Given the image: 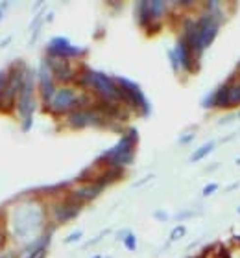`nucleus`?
<instances>
[{
    "mask_svg": "<svg viewBox=\"0 0 240 258\" xmlns=\"http://www.w3.org/2000/svg\"><path fill=\"white\" fill-rule=\"evenodd\" d=\"M80 85L83 87H90L92 91H96L102 96V102H109V103H119L122 102V92L120 87L111 77H107L102 72H94V70L83 67V72L80 76Z\"/></svg>",
    "mask_w": 240,
    "mask_h": 258,
    "instance_id": "1",
    "label": "nucleus"
},
{
    "mask_svg": "<svg viewBox=\"0 0 240 258\" xmlns=\"http://www.w3.org/2000/svg\"><path fill=\"white\" fill-rule=\"evenodd\" d=\"M139 142V133L137 129H129L124 137L120 138V142L109 152H105L98 162L100 164H107V166H124V164H131L133 162V155H135V146Z\"/></svg>",
    "mask_w": 240,
    "mask_h": 258,
    "instance_id": "2",
    "label": "nucleus"
},
{
    "mask_svg": "<svg viewBox=\"0 0 240 258\" xmlns=\"http://www.w3.org/2000/svg\"><path fill=\"white\" fill-rule=\"evenodd\" d=\"M89 96H78L72 89H61V91L56 92V96L52 98V102L46 105L48 111L52 113H72V111H78V109H83V105L89 103Z\"/></svg>",
    "mask_w": 240,
    "mask_h": 258,
    "instance_id": "3",
    "label": "nucleus"
},
{
    "mask_svg": "<svg viewBox=\"0 0 240 258\" xmlns=\"http://www.w3.org/2000/svg\"><path fill=\"white\" fill-rule=\"evenodd\" d=\"M115 81H117V85L120 87L122 102H126L129 107H133L137 111H141L144 116L150 114V103H148V100L144 98V94L139 85L133 83L131 79H126V77H117Z\"/></svg>",
    "mask_w": 240,
    "mask_h": 258,
    "instance_id": "4",
    "label": "nucleus"
},
{
    "mask_svg": "<svg viewBox=\"0 0 240 258\" xmlns=\"http://www.w3.org/2000/svg\"><path fill=\"white\" fill-rule=\"evenodd\" d=\"M17 109H19V116H21L23 120L31 118V114L35 111V102H33V76H31L30 70H26V74H24L23 89H21L19 98H17Z\"/></svg>",
    "mask_w": 240,
    "mask_h": 258,
    "instance_id": "5",
    "label": "nucleus"
},
{
    "mask_svg": "<svg viewBox=\"0 0 240 258\" xmlns=\"http://www.w3.org/2000/svg\"><path fill=\"white\" fill-rule=\"evenodd\" d=\"M46 50L50 53V57H56V59H68V57H78V55H82L85 50L82 48H78V46H72L68 43V39L65 37H54L48 46H46Z\"/></svg>",
    "mask_w": 240,
    "mask_h": 258,
    "instance_id": "6",
    "label": "nucleus"
},
{
    "mask_svg": "<svg viewBox=\"0 0 240 258\" xmlns=\"http://www.w3.org/2000/svg\"><path fill=\"white\" fill-rule=\"evenodd\" d=\"M80 208H82V201L80 199H76L72 194H70V199H67L65 203H61L54 208V216H56V221L58 223H65V221L72 220L76 214L80 212Z\"/></svg>",
    "mask_w": 240,
    "mask_h": 258,
    "instance_id": "7",
    "label": "nucleus"
},
{
    "mask_svg": "<svg viewBox=\"0 0 240 258\" xmlns=\"http://www.w3.org/2000/svg\"><path fill=\"white\" fill-rule=\"evenodd\" d=\"M39 83H41V96H43L45 103L48 105L54 96H56V87H54V79L50 76L48 63H43L41 69H39Z\"/></svg>",
    "mask_w": 240,
    "mask_h": 258,
    "instance_id": "8",
    "label": "nucleus"
},
{
    "mask_svg": "<svg viewBox=\"0 0 240 258\" xmlns=\"http://www.w3.org/2000/svg\"><path fill=\"white\" fill-rule=\"evenodd\" d=\"M48 65H50V70L54 72V76L56 79H60V81H70L72 77H74V69L68 65L67 59H56V57H50V59L46 61Z\"/></svg>",
    "mask_w": 240,
    "mask_h": 258,
    "instance_id": "9",
    "label": "nucleus"
},
{
    "mask_svg": "<svg viewBox=\"0 0 240 258\" xmlns=\"http://www.w3.org/2000/svg\"><path fill=\"white\" fill-rule=\"evenodd\" d=\"M176 55H178V59H180V65L183 67L185 70H190V72H196V69H198V59L194 57V53L190 52V48H188L183 41H180L178 43V46H176Z\"/></svg>",
    "mask_w": 240,
    "mask_h": 258,
    "instance_id": "10",
    "label": "nucleus"
},
{
    "mask_svg": "<svg viewBox=\"0 0 240 258\" xmlns=\"http://www.w3.org/2000/svg\"><path fill=\"white\" fill-rule=\"evenodd\" d=\"M102 186H98V184H87V186H80V188H76L74 192H72V196H74L76 199H80L82 203H85V201H90V199H94L102 192Z\"/></svg>",
    "mask_w": 240,
    "mask_h": 258,
    "instance_id": "11",
    "label": "nucleus"
},
{
    "mask_svg": "<svg viewBox=\"0 0 240 258\" xmlns=\"http://www.w3.org/2000/svg\"><path fill=\"white\" fill-rule=\"evenodd\" d=\"M210 100H212V105L220 107V109H225V107H231L229 105V83L220 87L214 94H210Z\"/></svg>",
    "mask_w": 240,
    "mask_h": 258,
    "instance_id": "12",
    "label": "nucleus"
},
{
    "mask_svg": "<svg viewBox=\"0 0 240 258\" xmlns=\"http://www.w3.org/2000/svg\"><path fill=\"white\" fill-rule=\"evenodd\" d=\"M137 8H139V24L141 26H148V24H151L153 21H151V13H150V2H139L137 4Z\"/></svg>",
    "mask_w": 240,
    "mask_h": 258,
    "instance_id": "13",
    "label": "nucleus"
},
{
    "mask_svg": "<svg viewBox=\"0 0 240 258\" xmlns=\"http://www.w3.org/2000/svg\"><path fill=\"white\" fill-rule=\"evenodd\" d=\"M150 13H151V21H157L159 17L165 13V2H163V0H153V2H150Z\"/></svg>",
    "mask_w": 240,
    "mask_h": 258,
    "instance_id": "14",
    "label": "nucleus"
},
{
    "mask_svg": "<svg viewBox=\"0 0 240 258\" xmlns=\"http://www.w3.org/2000/svg\"><path fill=\"white\" fill-rule=\"evenodd\" d=\"M214 150V142H207L205 146H202V148H198L194 153H192V157H190V160L192 162H196V160H200V159H203L205 155H209L210 152Z\"/></svg>",
    "mask_w": 240,
    "mask_h": 258,
    "instance_id": "15",
    "label": "nucleus"
},
{
    "mask_svg": "<svg viewBox=\"0 0 240 258\" xmlns=\"http://www.w3.org/2000/svg\"><path fill=\"white\" fill-rule=\"evenodd\" d=\"M240 103V83H229V105H239Z\"/></svg>",
    "mask_w": 240,
    "mask_h": 258,
    "instance_id": "16",
    "label": "nucleus"
},
{
    "mask_svg": "<svg viewBox=\"0 0 240 258\" xmlns=\"http://www.w3.org/2000/svg\"><path fill=\"white\" fill-rule=\"evenodd\" d=\"M124 243H126V247H128L129 251H135L137 240H135V236L131 234V232H128V236H126V240H124Z\"/></svg>",
    "mask_w": 240,
    "mask_h": 258,
    "instance_id": "17",
    "label": "nucleus"
},
{
    "mask_svg": "<svg viewBox=\"0 0 240 258\" xmlns=\"http://www.w3.org/2000/svg\"><path fill=\"white\" fill-rule=\"evenodd\" d=\"M6 81H8V74L4 70H0V98L4 94V89H6Z\"/></svg>",
    "mask_w": 240,
    "mask_h": 258,
    "instance_id": "18",
    "label": "nucleus"
},
{
    "mask_svg": "<svg viewBox=\"0 0 240 258\" xmlns=\"http://www.w3.org/2000/svg\"><path fill=\"white\" fill-rule=\"evenodd\" d=\"M168 57H170V63H172V69L174 70H180V59H178V55H176V52H168Z\"/></svg>",
    "mask_w": 240,
    "mask_h": 258,
    "instance_id": "19",
    "label": "nucleus"
},
{
    "mask_svg": "<svg viewBox=\"0 0 240 258\" xmlns=\"http://www.w3.org/2000/svg\"><path fill=\"white\" fill-rule=\"evenodd\" d=\"M183 234H185V229L178 227V229H174V232H172V236H170V238H172V240H178V238H181Z\"/></svg>",
    "mask_w": 240,
    "mask_h": 258,
    "instance_id": "20",
    "label": "nucleus"
},
{
    "mask_svg": "<svg viewBox=\"0 0 240 258\" xmlns=\"http://www.w3.org/2000/svg\"><path fill=\"white\" fill-rule=\"evenodd\" d=\"M216 190H218V184H209L207 188L203 190V196H210V194H212V192H216Z\"/></svg>",
    "mask_w": 240,
    "mask_h": 258,
    "instance_id": "21",
    "label": "nucleus"
},
{
    "mask_svg": "<svg viewBox=\"0 0 240 258\" xmlns=\"http://www.w3.org/2000/svg\"><path fill=\"white\" fill-rule=\"evenodd\" d=\"M45 255H46L45 251H37V253H31L28 258H45Z\"/></svg>",
    "mask_w": 240,
    "mask_h": 258,
    "instance_id": "22",
    "label": "nucleus"
},
{
    "mask_svg": "<svg viewBox=\"0 0 240 258\" xmlns=\"http://www.w3.org/2000/svg\"><path fill=\"white\" fill-rule=\"evenodd\" d=\"M31 128V118H28V120L23 122V131H30Z\"/></svg>",
    "mask_w": 240,
    "mask_h": 258,
    "instance_id": "23",
    "label": "nucleus"
},
{
    "mask_svg": "<svg viewBox=\"0 0 240 258\" xmlns=\"http://www.w3.org/2000/svg\"><path fill=\"white\" fill-rule=\"evenodd\" d=\"M80 236H82V232H74V234H70V236H68V238H67V242H74V240H78Z\"/></svg>",
    "mask_w": 240,
    "mask_h": 258,
    "instance_id": "24",
    "label": "nucleus"
},
{
    "mask_svg": "<svg viewBox=\"0 0 240 258\" xmlns=\"http://www.w3.org/2000/svg\"><path fill=\"white\" fill-rule=\"evenodd\" d=\"M192 137H194L192 133H190V135H187V137H183V138H181V144H187V142H188V140H190Z\"/></svg>",
    "mask_w": 240,
    "mask_h": 258,
    "instance_id": "25",
    "label": "nucleus"
},
{
    "mask_svg": "<svg viewBox=\"0 0 240 258\" xmlns=\"http://www.w3.org/2000/svg\"><path fill=\"white\" fill-rule=\"evenodd\" d=\"M4 238H6V234H4V231L0 227V247H2V243H4Z\"/></svg>",
    "mask_w": 240,
    "mask_h": 258,
    "instance_id": "26",
    "label": "nucleus"
},
{
    "mask_svg": "<svg viewBox=\"0 0 240 258\" xmlns=\"http://www.w3.org/2000/svg\"><path fill=\"white\" fill-rule=\"evenodd\" d=\"M155 216H157L159 220H163V221L166 220V216H165V214H163V212H155Z\"/></svg>",
    "mask_w": 240,
    "mask_h": 258,
    "instance_id": "27",
    "label": "nucleus"
},
{
    "mask_svg": "<svg viewBox=\"0 0 240 258\" xmlns=\"http://www.w3.org/2000/svg\"><path fill=\"white\" fill-rule=\"evenodd\" d=\"M2 13H4V8H0V17H2Z\"/></svg>",
    "mask_w": 240,
    "mask_h": 258,
    "instance_id": "28",
    "label": "nucleus"
},
{
    "mask_svg": "<svg viewBox=\"0 0 240 258\" xmlns=\"http://www.w3.org/2000/svg\"><path fill=\"white\" fill-rule=\"evenodd\" d=\"M94 258H102V257H94Z\"/></svg>",
    "mask_w": 240,
    "mask_h": 258,
    "instance_id": "29",
    "label": "nucleus"
},
{
    "mask_svg": "<svg viewBox=\"0 0 240 258\" xmlns=\"http://www.w3.org/2000/svg\"><path fill=\"white\" fill-rule=\"evenodd\" d=\"M239 212H240V206H239Z\"/></svg>",
    "mask_w": 240,
    "mask_h": 258,
    "instance_id": "30",
    "label": "nucleus"
},
{
    "mask_svg": "<svg viewBox=\"0 0 240 258\" xmlns=\"http://www.w3.org/2000/svg\"><path fill=\"white\" fill-rule=\"evenodd\" d=\"M239 116H240V114H239Z\"/></svg>",
    "mask_w": 240,
    "mask_h": 258,
    "instance_id": "31",
    "label": "nucleus"
}]
</instances>
